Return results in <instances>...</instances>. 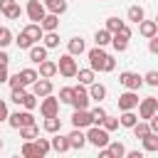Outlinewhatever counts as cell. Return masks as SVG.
<instances>
[{"instance_id":"cell-1","label":"cell","mask_w":158,"mask_h":158,"mask_svg":"<svg viewBox=\"0 0 158 158\" xmlns=\"http://www.w3.org/2000/svg\"><path fill=\"white\" fill-rule=\"evenodd\" d=\"M86 141H89L91 146H96V148H104V146H109L111 138H109V131H106L104 126H101V128H99V126H91V128L86 131Z\"/></svg>"},{"instance_id":"cell-2","label":"cell","mask_w":158,"mask_h":158,"mask_svg":"<svg viewBox=\"0 0 158 158\" xmlns=\"http://www.w3.org/2000/svg\"><path fill=\"white\" fill-rule=\"evenodd\" d=\"M106 59H109V54L104 52V47H94V49H89V67L94 69V72H104L106 69Z\"/></svg>"},{"instance_id":"cell-3","label":"cell","mask_w":158,"mask_h":158,"mask_svg":"<svg viewBox=\"0 0 158 158\" xmlns=\"http://www.w3.org/2000/svg\"><path fill=\"white\" fill-rule=\"evenodd\" d=\"M77 59H74V54H64V57H59V62H57V72L62 74V77H67V79H72V77H77Z\"/></svg>"},{"instance_id":"cell-4","label":"cell","mask_w":158,"mask_h":158,"mask_svg":"<svg viewBox=\"0 0 158 158\" xmlns=\"http://www.w3.org/2000/svg\"><path fill=\"white\" fill-rule=\"evenodd\" d=\"M153 114H158V99H153V96L141 99L138 101V116L141 118H151Z\"/></svg>"},{"instance_id":"cell-5","label":"cell","mask_w":158,"mask_h":158,"mask_svg":"<svg viewBox=\"0 0 158 158\" xmlns=\"http://www.w3.org/2000/svg\"><path fill=\"white\" fill-rule=\"evenodd\" d=\"M40 111H42V116H44V118H47V116H57V114H59V99H54L52 94L42 96Z\"/></svg>"},{"instance_id":"cell-6","label":"cell","mask_w":158,"mask_h":158,"mask_svg":"<svg viewBox=\"0 0 158 158\" xmlns=\"http://www.w3.org/2000/svg\"><path fill=\"white\" fill-rule=\"evenodd\" d=\"M7 123L12 126V128H22V126H30V123H35V116L30 114V111H15V114H10L7 116Z\"/></svg>"},{"instance_id":"cell-7","label":"cell","mask_w":158,"mask_h":158,"mask_svg":"<svg viewBox=\"0 0 158 158\" xmlns=\"http://www.w3.org/2000/svg\"><path fill=\"white\" fill-rule=\"evenodd\" d=\"M118 81H121L126 89L138 91V89H141V84H143V77H138L136 72H121V74H118Z\"/></svg>"},{"instance_id":"cell-8","label":"cell","mask_w":158,"mask_h":158,"mask_svg":"<svg viewBox=\"0 0 158 158\" xmlns=\"http://www.w3.org/2000/svg\"><path fill=\"white\" fill-rule=\"evenodd\" d=\"M72 126H74V128H86V126H91V114H89L86 109H74V114H72Z\"/></svg>"},{"instance_id":"cell-9","label":"cell","mask_w":158,"mask_h":158,"mask_svg":"<svg viewBox=\"0 0 158 158\" xmlns=\"http://www.w3.org/2000/svg\"><path fill=\"white\" fill-rule=\"evenodd\" d=\"M72 106H74V109H86V106H89V91L84 89V84L74 86V99H72Z\"/></svg>"},{"instance_id":"cell-10","label":"cell","mask_w":158,"mask_h":158,"mask_svg":"<svg viewBox=\"0 0 158 158\" xmlns=\"http://www.w3.org/2000/svg\"><path fill=\"white\" fill-rule=\"evenodd\" d=\"M136 106H138V94L133 89H128L126 94L118 96V109L121 111H128V109H136Z\"/></svg>"},{"instance_id":"cell-11","label":"cell","mask_w":158,"mask_h":158,"mask_svg":"<svg viewBox=\"0 0 158 158\" xmlns=\"http://www.w3.org/2000/svg\"><path fill=\"white\" fill-rule=\"evenodd\" d=\"M44 15H47V12H44V5H42L40 0H30V2H27V17H30L32 22H40Z\"/></svg>"},{"instance_id":"cell-12","label":"cell","mask_w":158,"mask_h":158,"mask_svg":"<svg viewBox=\"0 0 158 158\" xmlns=\"http://www.w3.org/2000/svg\"><path fill=\"white\" fill-rule=\"evenodd\" d=\"M22 35H25V37H27V40L35 44V42H40V40H42L44 30H42V25H40V22H30V25L22 30Z\"/></svg>"},{"instance_id":"cell-13","label":"cell","mask_w":158,"mask_h":158,"mask_svg":"<svg viewBox=\"0 0 158 158\" xmlns=\"http://www.w3.org/2000/svg\"><path fill=\"white\" fill-rule=\"evenodd\" d=\"M32 94L35 96H47V94H52V81L49 79H37L35 84H32Z\"/></svg>"},{"instance_id":"cell-14","label":"cell","mask_w":158,"mask_h":158,"mask_svg":"<svg viewBox=\"0 0 158 158\" xmlns=\"http://www.w3.org/2000/svg\"><path fill=\"white\" fill-rule=\"evenodd\" d=\"M138 32L143 35V37H156V32H158V25H156V20H141L138 22Z\"/></svg>"},{"instance_id":"cell-15","label":"cell","mask_w":158,"mask_h":158,"mask_svg":"<svg viewBox=\"0 0 158 158\" xmlns=\"http://www.w3.org/2000/svg\"><path fill=\"white\" fill-rule=\"evenodd\" d=\"M49 143H52V151H57V153H64V151L72 148V146H69V138H67V136H59V131L54 133V138H52Z\"/></svg>"},{"instance_id":"cell-16","label":"cell","mask_w":158,"mask_h":158,"mask_svg":"<svg viewBox=\"0 0 158 158\" xmlns=\"http://www.w3.org/2000/svg\"><path fill=\"white\" fill-rule=\"evenodd\" d=\"M40 25H42V30H44V32H52V30H57V27H59V15L49 12V15H44V17L40 20Z\"/></svg>"},{"instance_id":"cell-17","label":"cell","mask_w":158,"mask_h":158,"mask_svg":"<svg viewBox=\"0 0 158 158\" xmlns=\"http://www.w3.org/2000/svg\"><path fill=\"white\" fill-rule=\"evenodd\" d=\"M30 59H32L35 64L44 62V59H47V47H44V44H32V47H30Z\"/></svg>"},{"instance_id":"cell-18","label":"cell","mask_w":158,"mask_h":158,"mask_svg":"<svg viewBox=\"0 0 158 158\" xmlns=\"http://www.w3.org/2000/svg\"><path fill=\"white\" fill-rule=\"evenodd\" d=\"M54 74H57V62H52V59L40 62V77L49 79V77H54Z\"/></svg>"},{"instance_id":"cell-19","label":"cell","mask_w":158,"mask_h":158,"mask_svg":"<svg viewBox=\"0 0 158 158\" xmlns=\"http://www.w3.org/2000/svg\"><path fill=\"white\" fill-rule=\"evenodd\" d=\"M67 138H69V146L72 148H84V143H86V136L81 133V128H74Z\"/></svg>"},{"instance_id":"cell-20","label":"cell","mask_w":158,"mask_h":158,"mask_svg":"<svg viewBox=\"0 0 158 158\" xmlns=\"http://www.w3.org/2000/svg\"><path fill=\"white\" fill-rule=\"evenodd\" d=\"M106 96V86L104 84H96V81H91L89 84V99H96V101H101Z\"/></svg>"},{"instance_id":"cell-21","label":"cell","mask_w":158,"mask_h":158,"mask_svg":"<svg viewBox=\"0 0 158 158\" xmlns=\"http://www.w3.org/2000/svg\"><path fill=\"white\" fill-rule=\"evenodd\" d=\"M37 136H40L37 123H30V126H22V128H20V138H25V141H35Z\"/></svg>"},{"instance_id":"cell-22","label":"cell","mask_w":158,"mask_h":158,"mask_svg":"<svg viewBox=\"0 0 158 158\" xmlns=\"http://www.w3.org/2000/svg\"><path fill=\"white\" fill-rule=\"evenodd\" d=\"M143 141V151H148V153H153V151H158V133H148V136H143L141 138Z\"/></svg>"},{"instance_id":"cell-23","label":"cell","mask_w":158,"mask_h":158,"mask_svg":"<svg viewBox=\"0 0 158 158\" xmlns=\"http://www.w3.org/2000/svg\"><path fill=\"white\" fill-rule=\"evenodd\" d=\"M44 7L49 12H54V15H62L67 10V0H44Z\"/></svg>"},{"instance_id":"cell-24","label":"cell","mask_w":158,"mask_h":158,"mask_svg":"<svg viewBox=\"0 0 158 158\" xmlns=\"http://www.w3.org/2000/svg\"><path fill=\"white\" fill-rule=\"evenodd\" d=\"M136 121H138V116L133 114V109L123 111V114H121V118H118V123H121V126H126V128H133V126H136Z\"/></svg>"},{"instance_id":"cell-25","label":"cell","mask_w":158,"mask_h":158,"mask_svg":"<svg viewBox=\"0 0 158 158\" xmlns=\"http://www.w3.org/2000/svg\"><path fill=\"white\" fill-rule=\"evenodd\" d=\"M22 156H25V158H42V153L37 151L35 141H25V143H22Z\"/></svg>"},{"instance_id":"cell-26","label":"cell","mask_w":158,"mask_h":158,"mask_svg":"<svg viewBox=\"0 0 158 158\" xmlns=\"http://www.w3.org/2000/svg\"><path fill=\"white\" fill-rule=\"evenodd\" d=\"M111 44H114V49H116V52H123V49L128 47V37H123V35L114 32V35H111Z\"/></svg>"},{"instance_id":"cell-27","label":"cell","mask_w":158,"mask_h":158,"mask_svg":"<svg viewBox=\"0 0 158 158\" xmlns=\"http://www.w3.org/2000/svg\"><path fill=\"white\" fill-rule=\"evenodd\" d=\"M67 49H69V54H74V57L81 54V52H84V40H81V37H72L69 44H67Z\"/></svg>"},{"instance_id":"cell-28","label":"cell","mask_w":158,"mask_h":158,"mask_svg":"<svg viewBox=\"0 0 158 158\" xmlns=\"http://www.w3.org/2000/svg\"><path fill=\"white\" fill-rule=\"evenodd\" d=\"M109 153H111V158H123L126 156V148H123V143H118V141H109Z\"/></svg>"},{"instance_id":"cell-29","label":"cell","mask_w":158,"mask_h":158,"mask_svg":"<svg viewBox=\"0 0 158 158\" xmlns=\"http://www.w3.org/2000/svg\"><path fill=\"white\" fill-rule=\"evenodd\" d=\"M77 77H79V84L89 86V84L94 81V69H91V67H89V69H77Z\"/></svg>"},{"instance_id":"cell-30","label":"cell","mask_w":158,"mask_h":158,"mask_svg":"<svg viewBox=\"0 0 158 158\" xmlns=\"http://www.w3.org/2000/svg\"><path fill=\"white\" fill-rule=\"evenodd\" d=\"M59 128H62V121H59L57 116H47V118H44V131H47V133H57Z\"/></svg>"},{"instance_id":"cell-31","label":"cell","mask_w":158,"mask_h":158,"mask_svg":"<svg viewBox=\"0 0 158 158\" xmlns=\"http://www.w3.org/2000/svg\"><path fill=\"white\" fill-rule=\"evenodd\" d=\"M143 15H146V12H143V7H141V5H131V7H128V20H131V22H136V25H138V22L143 20Z\"/></svg>"},{"instance_id":"cell-32","label":"cell","mask_w":158,"mask_h":158,"mask_svg":"<svg viewBox=\"0 0 158 158\" xmlns=\"http://www.w3.org/2000/svg\"><path fill=\"white\" fill-rule=\"evenodd\" d=\"M42 40H44V47L47 49H54V47H59V35L52 30V32H47V35H42Z\"/></svg>"},{"instance_id":"cell-33","label":"cell","mask_w":158,"mask_h":158,"mask_svg":"<svg viewBox=\"0 0 158 158\" xmlns=\"http://www.w3.org/2000/svg\"><path fill=\"white\" fill-rule=\"evenodd\" d=\"M20 77H22L25 86H30V84H35V81L40 79V74H37L35 69H22V72H20Z\"/></svg>"},{"instance_id":"cell-34","label":"cell","mask_w":158,"mask_h":158,"mask_svg":"<svg viewBox=\"0 0 158 158\" xmlns=\"http://www.w3.org/2000/svg\"><path fill=\"white\" fill-rule=\"evenodd\" d=\"M151 133V126L146 123V121H136V126H133V136L136 138H143V136H148Z\"/></svg>"},{"instance_id":"cell-35","label":"cell","mask_w":158,"mask_h":158,"mask_svg":"<svg viewBox=\"0 0 158 158\" xmlns=\"http://www.w3.org/2000/svg\"><path fill=\"white\" fill-rule=\"evenodd\" d=\"M94 42H96L99 47H104V44H109V42H111V32H109V30H99V32L94 35Z\"/></svg>"},{"instance_id":"cell-36","label":"cell","mask_w":158,"mask_h":158,"mask_svg":"<svg viewBox=\"0 0 158 158\" xmlns=\"http://www.w3.org/2000/svg\"><path fill=\"white\" fill-rule=\"evenodd\" d=\"M89 114H91V123H94V126H101V121H104V116H106V111H104L101 106H96V109H91Z\"/></svg>"},{"instance_id":"cell-37","label":"cell","mask_w":158,"mask_h":158,"mask_svg":"<svg viewBox=\"0 0 158 158\" xmlns=\"http://www.w3.org/2000/svg\"><path fill=\"white\" fill-rule=\"evenodd\" d=\"M35 146H37V151H40V153H42V156H47V153H49V151H52V143H49V141H47V138H40V136H37V138H35Z\"/></svg>"},{"instance_id":"cell-38","label":"cell","mask_w":158,"mask_h":158,"mask_svg":"<svg viewBox=\"0 0 158 158\" xmlns=\"http://www.w3.org/2000/svg\"><path fill=\"white\" fill-rule=\"evenodd\" d=\"M121 27H123V20H118V17H109V20H106V30H109L111 35L118 32Z\"/></svg>"},{"instance_id":"cell-39","label":"cell","mask_w":158,"mask_h":158,"mask_svg":"<svg viewBox=\"0 0 158 158\" xmlns=\"http://www.w3.org/2000/svg\"><path fill=\"white\" fill-rule=\"evenodd\" d=\"M72 99H74V89H72V86L59 89V101H62V104H72Z\"/></svg>"},{"instance_id":"cell-40","label":"cell","mask_w":158,"mask_h":158,"mask_svg":"<svg viewBox=\"0 0 158 158\" xmlns=\"http://www.w3.org/2000/svg\"><path fill=\"white\" fill-rule=\"evenodd\" d=\"M10 42H12V32L7 27H0V49H5Z\"/></svg>"},{"instance_id":"cell-41","label":"cell","mask_w":158,"mask_h":158,"mask_svg":"<svg viewBox=\"0 0 158 158\" xmlns=\"http://www.w3.org/2000/svg\"><path fill=\"white\" fill-rule=\"evenodd\" d=\"M101 126H104L106 131H116V128H118V118H114V116H109V114H106V116H104V121H101Z\"/></svg>"},{"instance_id":"cell-42","label":"cell","mask_w":158,"mask_h":158,"mask_svg":"<svg viewBox=\"0 0 158 158\" xmlns=\"http://www.w3.org/2000/svg\"><path fill=\"white\" fill-rule=\"evenodd\" d=\"M25 86H17V89H12V94H10V101H15V104H22V99H25Z\"/></svg>"},{"instance_id":"cell-43","label":"cell","mask_w":158,"mask_h":158,"mask_svg":"<svg viewBox=\"0 0 158 158\" xmlns=\"http://www.w3.org/2000/svg\"><path fill=\"white\" fill-rule=\"evenodd\" d=\"M22 106H25L27 111H32V109L37 106V96H35V94H25V99H22Z\"/></svg>"},{"instance_id":"cell-44","label":"cell","mask_w":158,"mask_h":158,"mask_svg":"<svg viewBox=\"0 0 158 158\" xmlns=\"http://www.w3.org/2000/svg\"><path fill=\"white\" fill-rule=\"evenodd\" d=\"M20 15H22V10H20V5H17V2H15V5H12L7 12H5V17H7V20H17Z\"/></svg>"},{"instance_id":"cell-45","label":"cell","mask_w":158,"mask_h":158,"mask_svg":"<svg viewBox=\"0 0 158 158\" xmlns=\"http://www.w3.org/2000/svg\"><path fill=\"white\" fill-rule=\"evenodd\" d=\"M7 84H10L12 89H17V86H25V81H22L20 72H17V74H12V77H7Z\"/></svg>"},{"instance_id":"cell-46","label":"cell","mask_w":158,"mask_h":158,"mask_svg":"<svg viewBox=\"0 0 158 158\" xmlns=\"http://www.w3.org/2000/svg\"><path fill=\"white\" fill-rule=\"evenodd\" d=\"M143 81L151 84V86H158V72H148V74L143 77Z\"/></svg>"},{"instance_id":"cell-47","label":"cell","mask_w":158,"mask_h":158,"mask_svg":"<svg viewBox=\"0 0 158 158\" xmlns=\"http://www.w3.org/2000/svg\"><path fill=\"white\" fill-rule=\"evenodd\" d=\"M12 5H15V0H0V12L5 15V12H7L10 7H12Z\"/></svg>"},{"instance_id":"cell-48","label":"cell","mask_w":158,"mask_h":158,"mask_svg":"<svg viewBox=\"0 0 158 158\" xmlns=\"http://www.w3.org/2000/svg\"><path fill=\"white\" fill-rule=\"evenodd\" d=\"M148 126H151V131H153V133H158V114H153V116L148 118Z\"/></svg>"},{"instance_id":"cell-49","label":"cell","mask_w":158,"mask_h":158,"mask_svg":"<svg viewBox=\"0 0 158 158\" xmlns=\"http://www.w3.org/2000/svg\"><path fill=\"white\" fill-rule=\"evenodd\" d=\"M7 116H10V114H7V104L0 99V121H7Z\"/></svg>"},{"instance_id":"cell-50","label":"cell","mask_w":158,"mask_h":158,"mask_svg":"<svg viewBox=\"0 0 158 158\" xmlns=\"http://www.w3.org/2000/svg\"><path fill=\"white\" fill-rule=\"evenodd\" d=\"M7 77H10V74H7V64H0V84H5Z\"/></svg>"},{"instance_id":"cell-51","label":"cell","mask_w":158,"mask_h":158,"mask_svg":"<svg viewBox=\"0 0 158 158\" xmlns=\"http://www.w3.org/2000/svg\"><path fill=\"white\" fill-rule=\"evenodd\" d=\"M148 49H151L153 54H158V37H151V42H148Z\"/></svg>"},{"instance_id":"cell-52","label":"cell","mask_w":158,"mask_h":158,"mask_svg":"<svg viewBox=\"0 0 158 158\" xmlns=\"http://www.w3.org/2000/svg\"><path fill=\"white\" fill-rule=\"evenodd\" d=\"M114 67H116V59H114V57H109V59H106V69H104V72H114Z\"/></svg>"},{"instance_id":"cell-53","label":"cell","mask_w":158,"mask_h":158,"mask_svg":"<svg viewBox=\"0 0 158 158\" xmlns=\"http://www.w3.org/2000/svg\"><path fill=\"white\" fill-rule=\"evenodd\" d=\"M0 64H10V57H7V52H5V49L0 52Z\"/></svg>"},{"instance_id":"cell-54","label":"cell","mask_w":158,"mask_h":158,"mask_svg":"<svg viewBox=\"0 0 158 158\" xmlns=\"http://www.w3.org/2000/svg\"><path fill=\"white\" fill-rule=\"evenodd\" d=\"M156 25H158V15H156Z\"/></svg>"},{"instance_id":"cell-55","label":"cell","mask_w":158,"mask_h":158,"mask_svg":"<svg viewBox=\"0 0 158 158\" xmlns=\"http://www.w3.org/2000/svg\"><path fill=\"white\" fill-rule=\"evenodd\" d=\"M0 148H2V138H0Z\"/></svg>"}]
</instances>
